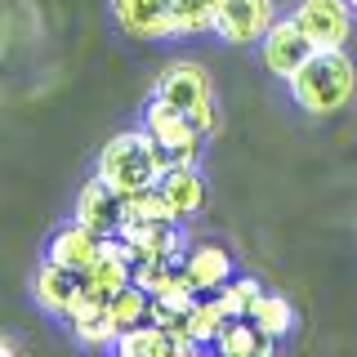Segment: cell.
<instances>
[{
    "label": "cell",
    "mask_w": 357,
    "mask_h": 357,
    "mask_svg": "<svg viewBox=\"0 0 357 357\" xmlns=\"http://www.w3.org/2000/svg\"><path fill=\"white\" fill-rule=\"evenodd\" d=\"M286 85L308 116H331V112L349 107V98L357 94V67L344 50H312L308 63Z\"/></svg>",
    "instance_id": "1"
},
{
    "label": "cell",
    "mask_w": 357,
    "mask_h": 357,
    "mask_svg": "<svg viewBox=\"0 0 357 357\" xmlns=\"http://www.w3.org/2000/svg\"><path fill=\"white\" fill-rule=\"evenodd\" d=\"M165 152L156 148V139L148 130H121L112 134L98 152V178L112 188V192H139V188H152L156 178L165 174Z\"/></svg>",
    "instance_id": "2"
},
{
    "label": "cell",
    "mask_w": 357,
    "mask_h": 357,
    "mask_svg": "<svg viewBox=\"0 0 357 357\" xmlns=\"http://www.w3.org/2000/svg\"><path fill=\"white\" fill-rule=\"evenodd\" d=\"M143 130L156 139V148L165 152V161H170V165L197 161V152H201V130L192 126V116H188L183 107L165 103L161 94H152L148 107H143Z\"/></svg>",
    "instance_id": "3"
},
{
    "label": "cell",
    "mask_w": 357,
    "mask_h": 357,
    "mask_svg": "<svg viewBox=\"0 0 357 357\" xmlns=\"http://www.w3.org/2000/svg\"><path fill=\"white\" fill-rule=\"evenodd\" d=\"M290 18L312 40V50H344L353 36V9L344 0H299Z\"/></svg>",
    "instance_id": "4"
},
{
    "label": "cell",
    "mask_w": 357,
    "mask_h": 357,
    "mask_svg": "<svg viewBox=\"0 0 357 357\" xmlns=\"http://www.w3.org/2000/svg\"><path fill=\"white\" fill-rule=\"evenodd\" d=\"M152 94H161L165 103L183 107L188 116H192L197 107L215 103V85H210V72H206V67H201L197 59H174V63H165L161 72H156V89H152Z\"/></svg>",
    "instance_id": "5"
},
{
    "label": "cell",
    "mask_w": 357,
    "mask_h": 357,
    "mask_svg": "<svg viewBox=\"0 0 357 357\" xmlns=\"http://www.w3.org/2000/svg\"><path fill=\"white\" fill-rule=\"evenodd\" d=\"M277 0H219L215 5V36L228 45H259L273 27Z\"/></svg>",
    "instance_id": "6"
},
{
    "label": "cell",
    "mask_w": 357,
    "mask_h": 357,
    "mask_svg": "<svg viewBox=\"0 0 357 357\" xmlns=\"http://www.w3.org/2000/svg\"><path fill=\"white\" fill-rule=\"evenodd\" d=\"M308 54H312V40L299 31L295 18H273V27L259 36V59L277 81H290L308 63Z\"/></svg>",
    "instance_id": "7"
},
{
    "label": "cell",
    "mask_w": 357,
    "mask_h": 357,
    "mask_svg": "<svg viewBox=\"0 0 357 357\" xmlns=\"http://www.w3.org/2000/svg\"><path fill=\"white\" fill-rule=\"evenodd\" d=\"M130 268H134V250L116 237V232H107V237L98 241L94 264L81 268V295L103 299V304H107L112 290H121V286L130 282Z\"/></svg>",
    "instance_id": "8"
},
{
    "label": "cell",
    "mask_w": 357,
    "mask_h": 357,
    "mask_svg": "<svg viewBox=\"0 0 357 357\" xmlns=\"http://www.w3.org/2000/svg\"><path fill=\"white\" fill-rule=\"evenodd\" d=\"M112 22L130 40H170L174 36L170 0H112Z\"/></svg>",
    "instance_id": "9"
},
{
    "label": "cell",
    "mask_w": 357,
    "mask_h": 357,
    "mask_svg": "<svg viewBox=\"0 0 357 357\" xmlns=\"http://www.w3.org/2000/svg\"><path fill=\"white\" fill-rule=\"evenodd\" d=\"M183 273L188 282L197 286V295H215L219 286H228L232 277H237V264H232V255L223 250L219 241H201V245H188L183 250Z\"/></svg>",
    "instance_id": "10"
},
{
    "label": "cell",
    "mask_w": 357,
    "mask_h": 357,
    "mask_svg": "<svg viewBox=\"0 0 357 357\" xmlns=\"http://www.w3.org/2000/svg\"><path fill=\"white\" fill-rule=\"evenodd\" d=\"M116 237L134 250V264L139 259H178L188 250L178 223H126V228H116Z\"/></svg>",
    "instance_id": "11"
},
{
    "label": "cell",
    "mask_w": 357,
    "mask_h": 357,
    "mask_svg": "<svg viewBox=\"0 0 357 357\" xmlns=\"http://www.w3.org/2000/svg\"><path fill=\"white\" fill-rule=\"evenodd\" d=\"M67 326H72V340L81 349H112L116 344V321L107 317V304L103 299H89V295H76V304L67 308Z\"/></svg>",
    "instance_id": "12"
},
{
    "label": "cell",
    "mask_w": 357,
    "mask_h": 357,
    "mask_svg": "<svg viewBox=\"0 0 357 357\" xmlns=\"http://www.w3.org/2000/svg\"><path fill=\"white\" fill-rule=\"evenodd\" d=\"M76 223H85V228H94L98 237H107V232L121 228V192H112L103 178H89V183L76 192V210H72Z\"/></svg>",
    "instance_id": "13"
},
{
    "label": "cell",
    "mask_w": 357,
    "mask_h": 357,
    "mask_svg": "<svg viewBox=\"0 0 357 357\" xmlns=\"http://www.w3.org/2000/svg\"><path fill=\"white\" fill-rule=\"evenodd\" d=\"M31 295H36V304L45 312H54V317H67V308L76 304V295H81V273H72V268L45 259L36 268V277H31Z\"/></svg>",
    "instance_id": "14"
},
{
    "label": "cell",
    "mask_w": 357,
    "mask_h": 357,
    "mask_svg": "<svg viewBox=\"0 0 357 357\" xmlns=\"http://www.w3.org/2000/svg\"><path fill=\"white\" fill-rule=\"evenodd\" d=\"M156 188L165 192V201H170V210L178 215V223L201 215V206H206V178H201L197 161L188 165H165V174L156 178Z\"/></svg>",
    "instance_id": "15"
},
{
    "label": "cell",
    "mask_w": 357,
    "mask_h": 357,
    "mask_svg": "<svg viewBox=\"0 0 357 357\" xmlns=\"http://www.w3.org/2000/svg\"><path fill=\"white\" fill-rule=\"evenodd\" d=\"M98 232L94 228H85V223H67V228H59L50 237V250H45V259H54V264H63V268H72V273H81V268L94 264V255H98Z\"/></svg>",
    "instance_id": "16"
},
{
    "label": "cell",
    "mask_w": 357,
    "mask_h": 357,
    "mask_svg": "<svg viewBox=\"0 0 357 357\" xmlns=\"http://www.w3.org/2000/svg\"><path fill=\"white\" fill-rule=\"evenodd\" d=\"M215 349L223 357H259V353L273 349V340H268L250 317H228L219 326V335H215Z\"/></svg>",
    "instance_id": "17"
},
{
    "label": "cell",
    "mask_w": 357,
    "mask_h": 357,
    "mask_svg": "<svg viewBox=\"0 0 357 357\" xmlns=\"http://www.w3.org/2000/svg\"><path fill=\"white\" fill-rule=\"evenodd\" d=\"M126 223H178V215L170 210L161 188H139V192H126L121 197V228Z\"/></svg>",
    "instance_id": "18"
},
{
    "label": "cell",
    "mask_w": 357,
    "mask_h": 357,
    "mask_svg": "<svg viewBox=\"0 0 357 357\" xmlns=\"http://www.w3.org/2000/svg\"><path fill=\"white\" fill-rule=\"evenodd\" d=\"M250 321L277 344V340H286V335L295 331L299 317H295V304H290L286 295H277V290H264V295L255 299V308H250Z\"/></svg>",
    "instance_id": "19"
},
{
    "label": "cell",
    "mask_w": 357,
    "mask_h": 357,
    "mask_svg": "<svg viewBox=\"0 0 357 357\" xmlns=\"http://www.w3.org/2000/svg\"><path fill=\"white\" fill-rule=\"evenodd\" d=\"M121 357H170L174 353V340L165 335L156 321H139V326H126L112 344Z\"/></svg>",
    "instance_id": "20"
},
{
    "label": "cell",
    "mask_w": 357,
    "mask_h": 357,
    "mask_svg": "<svg viewBox=\"0 0 357 357\" xmlns=\"http://www.w3.org/2000/svg\"><path fill=\"white\" fill-rule=\"evenodd\" d=\"M228 321V312H223V304H219V295H197L192 299V308H188V340L197 344H215V335H219V326Z\"/></svg>",
    "instance_id": "21"
},
{
    "label": "cell",
    "mask_w": 357,
    "mask_h": 357,
    "mask_svg": "<svg viewBox=\"0 0 357 357\" xmlns=\"http://www.w3.org/2000/svg\"><path fill=\"white\" fill-rule=\"evenodd\" d=\"M148 304H152L148 290L134 286V282H126L121 290H112V295H107V317L116 321V331L139 326V321H148Z\"/></svg>",
    "instance_id": "22"
},
{
    "label": "cell",
    "mask_w": 357,
    "mask_h": 357,
    "mask_svg": "<svg viewBox=\"0 0 357 357\" xmlns=\"http://www.w3.org/2000/svg\"><path fill=\"white\" fill-rule=\"evenodd\" d=\"M215 5L219 0H170L174 36H206V31H215Z\"/></svg>",
    "instance_id": "23"
},
{
    "label": "cell",
    "mask_w": 357,
    "mask_h": 357,
    "mask_svg": "<svg viewBox=\"0 0 357 357\" xmlns=\"http://www.w3.org/2000/svg\"><path fill=\"white\" fill-rule=\"evenodd\" d=\"M215 295H219V304H223L228 317H250V308H255V299L264 295V286L255 282V277H232V282L219 286Z\"/></svg>",
    "instance_id": "24"
},
{
    "label": "cell",
    "mask_w": 357,
    "mask_h": 357,
    "mask_svg": "<svg viewBox=\"0 0 357 357\" xmlns=\"http://www.w3.org/2000/svg\"><path fill=\"white\" fill-rule=\"evenodd\" d=\"M9 353H14V344H9V340H0V357H9Z\"/></svg>",
    "instance_id": "25"
},
{
    "label": "cell",
    "mask_w": 357,
    "mask_h": 357,
    "mask_svg": "<svg viewBox=\"0 0 357 357\" xmlns=\"http://www.w3.org/2000/svg\"><path fill=\"white\" fill-rule=\"evenodd\" d=\"M344 5H349V9H353V18H357V0H344Z\"/></svg>",
    "instance_id": "26"
}]
</instances>
